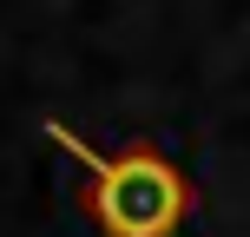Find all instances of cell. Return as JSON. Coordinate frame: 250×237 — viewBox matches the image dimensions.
<instances>
[{
	"label": "cell",
	"mask_w": 250,
	"mask_h": 237,
	"mask_svg": "<svg viewBox=\"0 0 250 237\" xmlns=\"http://www.w3.org/2000/svg\"><path fill=\"white\" fill-rule=\"evenodd\" d=\"M53 145L79 165L86 178V211L99 237H178L191 217V178L178 172V158L151 138L125 145L119 158L92 151L86 138H73L66 125H53Z\"/></svg>",
	"instance_id": "1"
}]
</instances>
